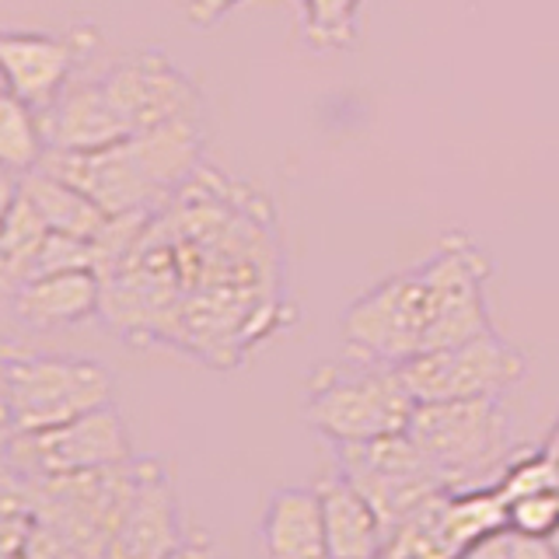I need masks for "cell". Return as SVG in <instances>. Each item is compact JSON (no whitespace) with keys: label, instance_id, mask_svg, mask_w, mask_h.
I'll return each instance as SVG.
<instances>
[{"label":"cell","instance_id":"14","mask_svg":"<svg viewBox=\"0 0 559 559\" xmlns=\"http://www.w3.org/2000/svg\"><path fill=\"white\" fill-rule=\"evenodd\" d=\"M186 538L171 472L157 459H140V479L116 524L105 559H168Z\"/></svg>","mask_w":559,"mask_h":559},{"label":"cell","instance_id":"21","mask_svg":"<svg viewBox=\"0 0 559 559\" xmlns=\"http://www.w3.org/2000/svg\"><path fill=\"white\" fill-rule=\"evenodd\" d=\"M49 154L39 127V112L28 109L22 98L4 92L0 98V162L8 175H28Z\"/></svg>","mask_w":559,"mask_h":559},{"label":"cell","instance_id":"20","mask_svg":"<svg viewBox=\"0 0 559 559\" xmlns=\"http://www.w3.org/2000/svg\"><path fill=\"white\" fill-rule=\"evenodd\" d=\"M49 235V224L25 197L22 182H14L8 175L4 214H0V287H4V294H11L28 276L32 259L39 255Z\"/></svg>","mask_w":559,"mask_h":559},{"label":"cell","instance_id":"11","mask_svg":"<svg viewBox=\"0 0 559 559\" xmlns=\"http://www.w3.org/2000/svg\"><path fill=\"white\" fill-rule=\"evenodd\" d=\"M4 444L8 472L25 479L78 476V472L112 468L133 459L130 430L112 402L60 427L35 433H8Z\"/></svg>","mask_w":559,"mask_h":559},{"label":"cell","instance_id":"8","mask_svg":"<svg viewBox=\"0 0 559 559\" xmlns=\"http://www.w3.org/2000/svg\"><path fill=\"white\" fill-rule=\"evenodd\" d=\"M416 273L424 280L427 294V349L454 346L493 332L486 305L489 259L468 235L448 231L424 266H416Z\"/></svg>","mask_w":559,"mask_h":559},{"label":"cell","instance_id":"13","mask_svg":"<svg viewBox=\"0 0 559 559\" xmlns=\"http://www.w3.org/2000/svg\"><path fill=\"white\" fill-rule=\"evenodd\" d=\"M98 28L78 25L60 35L52 32H4L0 35V63H4V84L14 98L28 109L43 112L63 95L74 81L78 63L95 49Z\"/></svg>","mask_w":559,"mask_h":559},{"label":"cell","instance_id":"4","mask_svg":"<svg viewBox=\"0 0 559 559\" xmlns=\"http://www.w3.org/2000/svg\"><path fill=\"white\" fill-rule=\"evenodd\" d=\"M406 433L451 489L497 483L518 454L511 416L500 399L419 402Z\"/></svg>","mask_w":559,"mask_h":559},{"label":"cell","instance_id":"23","mask_svg":"<svg viewBox=\"0 0 559 559\" xmlns=\"http://www.w3.org/2000/svg\"><path fill=\"white\" fill-rule=\"evenodd\" d=\"M507 528H511V535L556 538L559 535V486L507 500Z\"/></svg>","mask_w":559,"mask_h":559},{"label":"cell","instance_id":"1","mask_svg":"<svg viewBox=\"0 0 559 559\" xmlns=\"http://www.w3.org/2000/svg\"><path fill=\"white\" fill-rule=\"evenodd\" d=\"M98 319L136 346H175L217 371L287 329L284 245L270 200L200 168L102 273Z\"/></svg>","mask_w":559,"mask_h":559},{"label":"cell","instance_id":"28","mask_svg":"<svg viewBox=\"0 0 559 559\" xmlns=\"http://www.w3.org/2000/svg\"><path fill=\"white\" fill-rule=\"evenodd\" d=\"M168 559H214V546H210L206 535H189Z\"/></svg>","mask_w":559,"mask_h":559},{"label":"cell","instance_id":"10","mask_svg":"<svg viewBox=\"0 0 559 559\" xmlns=\"http://www.w3.org/2000/svg\"><path fill=\"white\" fill-rule=\"evenodd\" d=\"M399 374L419 402H454V399H500L528 374V357L503 336H486L427 349L406 364H399Z\"/></svg>","mask_w":559,"mask_h":559},{"label":"cell","instance_id":"6","mask_svg":"<svg viewBox=\"0 0 559 559\" xmlns=\"http://www.w3.org/2000/svg\"><path fill=\"white\" fill-rule=\"evenodd\" d=\"M14 476V472H11ZM22 479L32 514L52 524L60 535H67L78 549L92 559H105L112 532L133 497V486L140 479V459L95 472H78V476H57V479Z\"/></svg>","mask_w":559,"mask_h":559},{"label":"cell","instance_id":"16","mask_svg":"<svg viewBox=\"0 0 559 559\" xmlns=\"http://www.w3.org/2000/svg\"><path fill=\"white\" fill-rule=\"evenodd\" d=\"M11 314L28 329H67L102 311L98 270H63L35 276L8 294Z\"/></svg>","mask_w":559,"mask_h":559},{"label":"cell","instance_id":"25","mask_svg":"<svg viewBox=\"0 0 559 559\" xmlns=\"http://www.w3.org/2000/svg\"><path fill=\"white\" fill-rule=\"evenodd\" d=\"M511 559H559V549L552 538L511 535Z\"/></svg>","mask_w":559,"mask_h":559},{"label":"cell","instance_id":"3","mask_svg":"<svg viewBox=\"0 0 559 559\" xmlns=\"http://www.w3.org/2000/svg\"><path fill=\"white\" fill-rule=\"evenodd\" d=\"M416 399L389 364H322L305 392V419L314 433L336 444H364L378 437L406 433Z\"/></svg>","mask_w":559,"mask_h":559},{"label":"cell","instance_id":"7","mask_svg":"<svg viewBox=\"0 0 559 559\" xmlns=\"http://www.w3.org/2000/svg\"><path fill=\"white\" fill-rule=\"evenodd\" d=\"M336 465L374 507L389 535L416 521L433 500L451 493V486L413 444L409 433L378 437L364 444H336Z\"/></svg>","mask_w":559,"mask_h":559},{"label":"cell","instance_id":"29","mask_svg":"<svg viewBox=\"0 0 559 559\" xmlns=\"http://www.w3.org/2000/svg\"><path fill=\"white\" fill-rule=\"evenodd\" d=\"M552 542H556V549H559V535H556V538H552Z\"/></svg>","mask_w":559,"mask_h":559},{"label":"cell","instance_id":"5","mask_svg":"<svg viewBox=\"0 0 559 559\" xmlns=\"http://www.w3.org/2000/svg\"><path fill=\"white\" fill-rule=\"evenodd\" d=\"M112 402V374L98 360L60 354L4 357L8 433H35Z\"/></svg>","mask_w":559,"mask_h":559},{"label":"cell","instance_id":"2","mask_svg":"<svg viewBox=\"0 0 559 559\" xmlns=\"http://www.w3.org/2000/svg\"><path fill=\"white\" fill-rule=\"evenodd\" d=\"M39 168L78 186L109 217L157 210L203 168V122H165L102 151H49Z\"/></svg>","mask_w":559,"mask_h":559},{"label":"cell","instance_id":"22","mask_svg":"<svg viewBox=\"0 0 559 559\" xmlns=\"http://www.w3.org/2000/svg\"><path fill=\"white\" fill-rule=\"evenodd\" d=\"M364 0H301L305 35L314 49H346L354 43L357 8Z\"/></svg>","mask_w":559,"mask_h":559},{"label":"cell","instance_id":"27","mask_svg":"<svg viewBox=\"0 0 559 559\" xmlns=\"http://www.w3.org/2000/svg\"><path fill=\"white\" fill-rule=\"evenodd\" d=\"M459 559H511V532H500L493 538L479 542V546H472Z\"/></svg>","mask_w":559,"mask_h":559},{"label":"cell","instance_id":"24","mask_svg":"<svg viewBox=\"0 0 559 559\" xmlns=\"http://www.w3.org/2000/svg\"><path fill=\"white\" fill-rule=\"evenodd\" d=\"M378 559H459V556L444 546V538L437 535L427 521L416 518L389 535Z\"/></svg>","mask_w":559,"mask_h":559},{"label":"cell","instance_id":"19","mask_svg":"<svg viewBox=\"0 0 559 559\" xmlns=\"http://www.w3.org/2000/svg\"><path fill=\"white\" fill-rule=\"evenodd\" d=\"M17 182H22L25 197L35 203V210H39L43 221L49 224V231H57V235L95 241L105 221H109V214H105L92 197H84L78 186H70L67 179H60V175H52L46 168H35L22 175Z\"/></svg>","mask_w":559,"mask_h":559},{"label":"cell","instance_id":"17","mask_svg":"<svg viewBox=\"0 0 559 559\" xmlns=\"http://www.w3.org/2000/svg\"><path fill=\"white\" fill-rule=\"evenodd\" d=\"M259 542L266 559H332L314 486L276 489L262 511Z\"/></svg>","mask_w":559,"mask_h":559},{"label":"cell","instance_id":"12","mask_svg":"<svg viewBox=\"0 0 559 559\" xmlns=\"http://www.w3.org/2000/svg\"><path fill=\"white\" fill-rule=\"evenodd\" d=\"M102 84L130 133H144L182 119L203 122L200 84L157 49H144L119 60L109 74H102Z\"/></svg>","mask_w":559,"mask_h":559},{"label":"cell","instance_id":"18","mask_svg":"<svg viewBox=\"0 0 559 559\" xmlns=\"http://www.w3.org/2000/svg\"><path fill=\"white\" fill-rule=\"evenodd\" d=\"M314 493L322 503L325 538L332 559H378L389 532L378 518V511L360 489L336 468V476H322L314 483Z\"/></svg>","mask_w":559,"mask_h":559},{"label":"cell","instance_id":"15","mask_svg":"<svg viewBox=\"0 0 559 559\" xmlns=\"http://www.w3.org/2000/svg\"><path fill=\"white\" fill-rule=\"evenodd\" d=\"M49 151H102L127 140L130 130L98 81H70L63 95L39 112Z\"/></svg>","mask_w":559,"mask_h":559},{"label":"cell","instance_id":"9","mask_svg":"<svg viewBox=\"0 0 559 559\" xmlns=\"http://www.w3.org/2000/svg\"><path fill=\"white\" fill-rule=\"evenodd\" d=\"M427 294L416 266L384 276L343 311V346L354 360L399 367L427 349Z\"/></svg>","mask_w":559,"mask_h":559},{"label":"cell","instance_id":"26","mask_svg":"<svg viewBox=\"0 0 559 559\" xmlns=\"http://www.w3.org/2000/svg\"><path fill=\"white\" fill-rule=\"evenodd\" d=\"M238 4H245V0H189V17L192 25H214Z\"/></svg>","mask_w":559,"mask_h":559}]
</instances>
